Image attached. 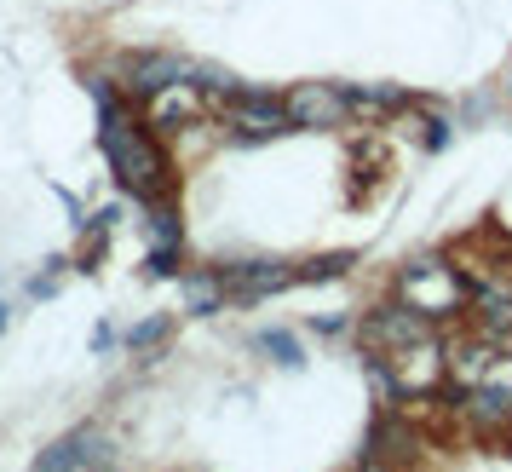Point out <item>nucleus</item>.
Masks as SVG:
<instances>
[{"mask_svg":"<svg viewBox=\"0 0 512 472\" xmlns=\"http://www.w3.org/2000/svg\"><path fill=\"white\" fill-rule=\"evenodd\" d=\"M426 334H432V317H420V311L403 306V300L363 317V346H369V352H403V346H415Z\"/></svg>","mask_w":512,"mask_h":472,"instance_id":"nucleus-7","label":"nucleus"},{"mask_svg":"<svg viewBox=\"0 0 512 472\" xmlns=\"http://www.w3.org/2000/svg\"><path fill=\"white\" fill-rule=\"evenodd\" d=\"M254 346H259L265 357H271L277 369H300V363H305V357H300V340H294L288 329H265V334L254 340Z\"/></svg>","mask_w":512,"mask_h":472,"instance_id":"nucleus-15","label":"nucleus"},{"mask_svg":"<svg viewBox=\"0 0 512 472\" xmlns=\"http://www.w3.org/2000/svg\"><path fill=\"white\" fill-rule=\"evenodd\" d=\"M139 208H144L150 248H185V219H179V208H173L167 196H156V202H139Z\"/></svg>","mask_w":512,"mask_h":472,"instance_id":"nucleus-14","label":"nucleus"},{"mask_svg":"<svg viewBox=\"0 0 512 472\" xmlns=\"http://www.w3.org/2000/svg\"><path fill=\"white\" fill-rule=\"evenodd\" d=\"M397 294H403V306H415L420 317H432V323H443V317H461V311L472 306V283H466L449 260H415V265H403Z\"/></svg>","mask_w":512,"mask_h":472,"instance_id":"nucleus-2","label":"nucleus"},{"mask_svg":"<svg viewBox=\"0 0 512 472\" xmlns=\"http://www.w3.org/2000/svg\"><path fill=\"white\" fill-rule=\"evenodd\" d=\"M98 467H104V432L75 426V432H64L58 444L41 449L29 472H98Z\"/></svg>","mask_w":512,"mask_h":472,"instance_id":"nucleus-9","label":"nucleus"},{"mask_svg":"<svg viewBox=\"0 0 512 472\" xmlns=\"http://www.w3.org/2000/svg\"><path fill=\"white\" fill-rule=\"evenodd\" d=\"M386 363V375H392V392L397 398H426L443 375H449V346H443L438 334H426L415 346H403V352H374Z\"/></svg>","mask_w":512,"mask_h":472,"instance_id":"nucleus-3","label":"nucleus"},{"mask_svg":"<svg viewBox=\"0 0 512 472\" xmlns=\"http://www.w3.org/2000/svg\"><path fill=\"white\" fill-rule=\"evenodd\" d=\"M167 334H173V317H144L139 329H127V352L144 357V352H156Z\"/></svg>","mask_w":512,"mask_h":472,"instance_id":"nucleus-16","label":"nucleus"},{"mask_svg":"<svg viewBox=\"0 0 512 472\" xmlns=\"http://www.w3.org/2000/svg\"><path fill=\"white\" fill-rule=\"evenodd\" d=\"M179 294H185V311L213 317V311H225V300H231V283H225V271H190L185 283H179Z\"/></svg>","mask_w":512,"mask_h":472,"instance_id":"nucleus-13","label":"nucleus"},{"mask_svg":"<svg viewBox=\"0 0 512 472\" xmlns=\"http://www.w3.org/2000/svg\"><path fill=\"white\" fill-rule=\"evenodd\" d=\"M185 248H150V277H173Z\"/></svg>","mask_w":512,"mask_h":472,"instance_id":"nucleus-18","label":"nucleus"},{"mask_svg":"<svg viewBox=\"0 0 512 472\" xmlns=\"http://www.w3.org/2000/svg\"><path fill=\"white\" fill-rule=\"evenodd\" d=\"M196 70H202V64H190V58H179V52H133V58L121 64V93L150 104V98L167 93V87L196 81Z\"/></svg>","mask_w":512,"mask_h":472,"instance_id":"nucleus-5","label":"nucleus"},{"mask_svg":"<svg viewBox=\"0 0 512 472\" xmlns=\"http://www.w3.org/2000/svg\"><path fill=\"white\" fill-rule=\"evenodd\" d=\"M351 271V254H328V260H311L300 271V283H334V277H346Z\"/></svg>","mask_w":512,"mask_h":472,"instance_id":"nucleus-17","label":"nucleus"},{"mask_svg":"<svg viewBox=\"0 0 512 472\" xmlns=\"http://www.w3.org/2000/svg\"><path fill=\"white\" fill-rule=\"evenodd\" d=\"M98 150H104V162L116 173V185L133 196V202H156L167 196L173 185V173H167V156L162 144L150 139V127L133 116V98H121L110 110H98Z\"/></svg>","mask_w":512,"mask_h":472,"instance_id":"nucleus-1","label":"nucleus"},{"mask_svg":"<svg viewBox=\"0 0 512 472\" xmlns=\"http://www.w3.org/2000/svg\"><path fill=\"white\" fill-rule=\"evenodd\" d=\"M351 98V116H392V110H409L415 93L397 87V81H340Z\"/></svg>","mask_w":512,"mask_h":472,"instance_id":"nucleus-12","label":"nucleus"},{"mask_svg":"<svg viewBox=\"0 0 512 472\" xmlns=\"http://www.w3.org/2000/svg\"><path fill=\"white\" fill-rule=\"evenodd\" d=\"M6 323H12V306H6V300H0V334H6Z\"/></svg>","mask_w":512,"mask_h":472,"instance_id":"nucleus-21","label":"nucleus"},{"mask_svg":"<svg viewBox=\"0 0 512 472\" xmlns=\"http://www.w3.org/2000/svg\"><path fill=\"white\" fill-rule=\"evenodd\" d=\"M219 271H225V283H231L236 306H259V300H271V294L300 283V271L282 265V260H236V265H219Z\"/></svg>","mask_w":512,"mask_h":472,"instance_id":"nucleus-8","label":"nucleus"},{"mask_svg":"<svg viewBox=\"0 0 512 472\" xmlns=\"http://www.w3.org/2000/svg\"><path fill=\"white\" fill-rule=\"evenodd\" d=\"M219 116H225V127H231L236 139H282V133H294L288 98L259 93V87H236V93L219 104Z\"/></svg>","mask_w":512,"mask_h":472,"instance_id":"nucleus-4","label":"nucleus"},{"mask_svg":"<svg viewBox=\"0 0 512 472\" xmlns=\"http://www.w3.org/2000/svg\"><path fill=\"white\" fill-rule=\"evenodd\" d=\"M288 98V116H294V127H305V133H317V127H346L351 121V98L340 81H300Z\"/></svg>","mask_w":512,"mask_h":472,"instance_id":"nucleus-6","label":"nucleus"},{"mask_svg":"<svg viewBox=\"0 0 512 472\" xmlns=\"http://www.w3.org/2000/svg\"><path fill=\"white\" fill-rule=\"evenodd\" d=\"M501 98L512 104V64H507V75H501Z\"/></svg>","mask_w":512,"mask_h":472,"instance_id":"nucleus-20","label":"nucleus"},{"mask_svg":"<svg viewBox=\"0 0 512 472\" xmlns=\"http://www.w3.org/2000/svg\"><path fill=\"white\" fill-rule=\"evenodd\" d=\"M202 110H208V93H202L196 81H179V87H167V93H156L144 104V121L162 127V133H179V127H190Z\"/></svg>","mask_w":512,"mask_h":472,"instance_id":"nucleus-11","label":"nucleus"},{"mask_svg":"<svg viewBox=\"0 0 512 472\" xmlns=\"http://www.w3.org/2000/svg\"><path fill=\"white\" fill-rule=\"evenodd\" d=\"M110 346H116V329H110V323H104V329L93 334V352H110Z\"/></svg>","mask_w":512,"mask_h":472,"instance_id":"nucleus-19","label":"nucleus"},{"mask_svg":"<svg viewBox=\"0 0 512 472\" xmlns=\"http://www.w3.org/2000/svg\"><path fill=\"white\" fill-rule=\"evenodd\" d=\"M461 415L478 426V432H501V426H512V386L501 380V369H495L489 380H478V386H466Z\"/></svg>","mask_w":512,"mask_h":472,"instance_id":"nucleus-10","label":"nucleus"}]
</instances>
